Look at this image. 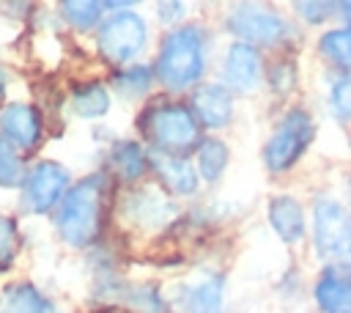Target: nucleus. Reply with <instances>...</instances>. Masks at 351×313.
Segmentation results:
<instances>
[{"label":"nucleus","mask_w":351,"mask_h":313,"mask_svg":"<svg viewBox=\"0 0 351 313\" xmlns=\"http://www.w3.org/2000/svg\"><path fill=\"white\" fill-rule=\"evenodd\" d=\"M104 192H107V176L104 173H90V176L80 178L74 187H69V192L63 195L58 214H55L58 233L66 244L88 247L90 242H96V236L101 231Z\"/></svg>","instance_id":"nucleus-1"},{"label":"nucleus","mask_w":351,"mask_h":313,"mask_svg":"<svg viewBox=\"0 0 351 313\" xmlns=\"http://www.w3.org/2000/svg\"><path fill=\"white\" fill-rule=\"evenodd\" d=\"M203 66H206L203 30L197 25H181L162 38L159 55L154 60V77L167 91H184L200 80Z\"/></svg>","instance_id":"nucleus-2"},{"label":"nucleus","mask_w":351,"mask_h":313,"mask_svg":"<svg viewBox=\"0 0 351 313\" xmlns=\"http://www.w3.org/2000/svg\"><path fill=\"white\" fill-rule=\"evenodd\" d=\"M140 129L151 143V151L184 156L200 146V124L186 104L156 102L140 115Z\"/></svg>","instance_id":"nucleus-3"},{"label":"nucleus","mask_w":351,"mask_h":313,"mask_svg":"<svg viewBox=\"0 0 351 313\" xmlns=\"http://www.w3.org/2000/svg\"><path fill=\"white\" fill-rule=\"evenodd\" d=\"M313 242L329 266H351V211L340 200L318 198L313 203Z\"/></svg>","instance_id":"nucleus-4"},{"label":"nucleus","mask_w":351,"mask_h":313,"mask_svg":"<svg viewBox=\"0 0 351 313\" xmlns=\"http://www.w3.org/2000/svg\"><path fill=\"white\" fill-rule=\"evenodd\" d=\"M313 140V118L307 110L302 107H291L280 126L271 132V137L266 140L263 146V165L271 170V173H285L291 170L302 154L307 151Z\"/></svg>","instance_id":"nucleus-5"},{"label":"nucleus","mask_w":351,"mask_h":313,"mask_svg":"<svg viewBox=\"0 0 351 313\" xmlns=\"http://www.w3.org/2000/svg\"><path fill=\"white\" fill-rule=\"evenodd\" d=\"M145 38H148L145 19L132 8H121L101 22L96 33V49L107 63H129L143 52Z\"/></svg>","instance_id":"nucleus-6"},{"label":"nucleus","mask_w":351,"mask_h":313,"mask_svg":"<svg viewBox=\"0 0 351 313\" xmlns=\"http://www.w3.org/2000/svg\"><path fill=\"white\" fill-rule=\"evenodd\" d=\"M225 25L230 36H236V41H244L252 47H274L288 38V22L274 8L255 5V3L236 5L228 14Z\"/></svg>","instance_id":"nucleus-7"},{"label":"nucleus","mask_w":351,"mask_h":313,"mask_svg":"<svg viewBox=\"0 0 351 313\" xmlns=\"http://www.w3.org/2000/svg\"><path fill=\"white\" fill-rule=\"evenodd\" d=\"M69 192V170L55 159H41L25 176V203L36 214L55 209Z\"/></svg>","instance_id":"nucleus-8"},{"label":"nucleus","mask_w":351,"mask_h":313,"mask_svg":"<svg viewBox=\"0 0 351 313\" xmlns=\"http://www.w3.org/2000/svg\"><path fill=\"white\" fill-rule=\"evenodd\" d=\"M263 77V63H261V52L252 44L244 41H233L225 52V63H222V85L239 93H250L261 85Z\"/></svg>","instance_id":"nucleus-9"},{"label":"nucleus","mask_w":351,"mask_h":313,"mask_svg":"<svg viewBox=\"0 0 351 313\" xmlns=\"http://www.w3.org/2000/svg\"><path fill=\"white\" fill-rule=\"evenodd\" d=\"M41 132H44V121L38 107L25 102H8L0 110V135L16 148H25V151L36 148L41 140Z\"/></svg>","instance_id":"nucleus-10"},{"label":"nucleus","mask_w":351,"mask_h":313,"mask_svg":"<svg viewBox=\"0 0 351 313\" xmlns=\"http://www.w3.org/2000/svg\"><path fill=\"white\" fill-rule=\"evenodd\" d=\"M189 110L206 129H222L233 118V96L222 82H200L189 96Z\"/></svg>","instance_id":"nucleus-11"},{"label":"nucleus","mask_w":351,"mask_h":313,"mask_svg":"<svg viewBox=\"0 0 351 313\" xmlns=\"http://www.w3.org/2000/svg\"><path fill=\"white\" fill-rule=\"evenodd\" d=\"M173 203L159 195L156 189L151 187H140V189H132L123 200V214L137 225V228H162L170 217H173Z\"/></svg>","instance_id":"nucleus-12"},{"label":"nucleus","mask_w":351,"mask_h":313,"mask_svg":"<svg viewBox=\"0 0 351 313\" xmlns=\"http://www.w3.org/2000/svg\"><path fill=\"white\" fill-rule=\"evenodd\" d=\"M148 167L170 195H192L197 189V167H192L186 156L148 151Z\"/></svg>","instance_id":"nucleus-13"},{"label":"nucleus","mask_w":351,"mask_h":313,"mask_svg":"<svg viewBox=\"0 0 351 313\" xmlns=\"http://www.w3.org/2000/svg\"><path fill=\"white\" fill-rule=\"evenodd\" d=\"M269 222L285 244H296L307 233L304 209L293 195H274L269 200Z\"/></svg>","instance_id":"nucleus-14"},{"label":"nucleus","mask_w":351,"mask_h":313,"mask_svg":"<svg viewBox=\"0 0 351 313\" xmlns=\"http://www.w3.org/2000/svg\"><path fill=\"white\" fill-rule=\"evenodd\" d=\"M315 305L321 313H351V275L329 266L315 283Z\"/></svg>","instance_id":"nucleus-15"},{"label":"nucleus","mask_w":351,"mask_h":313,"mask_svg":"<svg viewBox=\"0 0 351 313\" xmlns=\"http://www.w3.org/2000/svg\"><path fill=\"white\" fill-rule=\"evenodd\" d=\"M222 275L208 272L200 275L184 291V310L186 313H222Z\"/></svg>","instance_id":"nucleus-16"},{"label":"nucleus","mask_w":351,"mask_h":313,"mask_svg":"<svg viewBox=\"0 0 351 313\" xmlns=\"http://www.w3.org/2000/svg\"><path fill=\"white\" fill-rule=\"evenodd\" d=\"M0 313H58L33 283H11L0 297Z\"/></svg>","instance_id":"nucleus-17"},{"label":"nucleus","mask_w":351,"mask_h":313,"mask_svg":"<svg viewBox=\"0 0 351 313\" xmlns=\"http://www.w3.org/2000/svg\"><path fill=\"white\" fill-rule=\"evenodd\" d=\"M107 165L112 167V173L118 178L137 181L148 170V154L134 140H118V143H112V148L107 154Z\"/></svg>","instance_id":"nucleus-18"},{"label":"nucleus","mask_w":351,"mask_h":313,"mask_svg":"<svg viewBox=\"0 0 351 313\" xmlns=\"http://www.w3.org/2000/svg\"><path fill=\"white\" fill-rule=\"evenodd\" d=\"M71 110L80 118H101L110 110V91L101 82H85L71 91Z\"/></svg>","instance_id":"nucleus-19"},{"label":"nucleus","mask_w":351,"mask_h":313,"mask_svg":"<svg viewBox=\"0 0 351 313\" xmlns=\"http://www.w3.org/2000/svg\"><path fill=\"white\" fill-rule=\"evenodd\" d=\"M197 154V176L206 178V181H217L225 167H228V146L217 137H203L200 146L195 148Z\"/></svg>","instance_id":"nucleus-20"},{"label":"nucleus","mask_w":351,"mask_h":313,"mask_svg":"<svg viewBox=\"0 0 351 313\" xmlns=\"http://www.w3.org/2000/svg\"><path fill=\"white\" fill-rule=\"evenodd\" d=\"M318 49L326 60H332L335 66H340L346 74H351V25L343 27H332L326 33H321Z\"/></svg>","instance_id":"nucleus-21"},{"label":"nucleus","mask_w":351,"mask_h":313,"mask_svg":"<svg viewBox=\"0 0 351 313\" xmlns=\"http://www.w3.org/2000/svg\"><path fill=\"white\" fill-rule=\"evenodd\" d=\"M112 82H115V88H118L121 96L137 99V96H145L151 91V85H154V69H148L143 63H132L123 71H118Z\"/></svg>","instance_id":"nucleus-22"},{"label":"nucleus","mask_w":351,"mask_h":313,"mask_svg":"<svg viewBox=\"0 0 351 313\" xmlns=\"http://www.w3.org/2000/svg\"><path fill=\"white\" fill-rule=\"evenodd\" d=\"M101 11H104L101 3H88V0H66V3H60L63 19L77 30H90L101 19Z\"/></svg>","instance_id":"nucleus-23"},{"label":"nucleus","mask_w":351,"mask_h":313,"mask_svg":"<svg viewBox=\"0 0 351 313\" xmlns=\"http://www.w3.org/2000/svg\"><path fill=\"white\" fill-rule=\"evenodd\" d=\"M22 176H25V167H22L16 146L0 135V187H16Z\"/></svg>","instance_id":"nucleus-24"},{"label":"nucleus","mask_w":351,"mask_h":313,"mask_svg":"<svg viewBox=\"0 0 351 313\" xmlns=\"http://www.w3.org/2000/svg\"><path fill=\"white\" fill-rule=\"evenodd\" d=\"M329 104L337 118H351V74H343L329 88Z\"/></svg>","instance_id":"nucleus-25"},{"label":"nucleus","mask_w":351,"mask_h":313,"mask_svg":"<svg viewBox=\"0 0 351 313\" xmlns=\"http://www.w3.org/2000/svg\"><path fill=\"white\" fill-rule=\"evenodd\" d=\"M269 85L277 93H291L296 85V66L293 60H277L269 71Z\"/></svg>","instance_id":"nucleus-26"},{"label":"nucleus","mask_w":351,"mask_h":313,"mask_svg":"<svg viewBox=\"0 0 351 313\" xmlns=\"http://www.w3.org/2000/svg\"><path fill=\"white\" fill-rule=\"evenodd\" d=\"M16 255V222L0 214V269L8 266Z\"/></svg>","instance_id":"nucleus-27"},{"label":"nucleus","mask_w":351,"mask_h":313,"mask_svg":"<svg viewBox=\"0 0 351 313\" xmlns=\"http://www.w3.org/2000/svg\"><path fill=\"white\" fill-rule=\"evenodd\" d=\"M296 11H299V16L304 19V22H313V25H318V22H326L335 11H337V3H296Z\"/></svg>","instance_id":"nucleus-28"},{"label":"nucleus","mask_w":351,"mask_h":313,"mask_svg":"<svg viewBox=\"0 0 351 313\" xmlns=\"http://www.w3.org/2000/svg\"><path fill=\"white\" fill-rule=\"evenodd\" d=\"M156 8H159L162 22H176V19L181 16V11H184V5H181V3H159Z\"/></svg>","instance_id":"nucleus-29"},{"label":"nucleus","mask_w":351,"mask_h":313,"mask_svg":"<svg viewBox=\"0 0 351 313\" xmlns=\"http://www.w3.org/2000/svg\"><path fill=\"white\" fill-rule=\"evenodd\" d=\"M337 11L348 19V25H351V3H337Z\"/></svg>","instance_id":"nucleus-30"},{"label":"nucleus","mask_w":351,"mask_h":313,"mask_svg":"<svg viewBox=\"0 0 351 313\" xmlns=\"http://www.w3.org/2000/svg\"><path fill=\"white\" fill-rule=\"evenodd\" d=\"M3 91H5V71L0 69V99H3Z\"/></svg>","instance_id":"nucleus-31"},{"label":"nucleus","mask_w":351,"mask_h":313,"mask_svg":"<svg viewBox=\"0 0 351 313\" xmlns=\"http://www.w3.org/2000/svg\"><path fill=\"white\" fill-rule=\"evenodd\" d=\"M348 189H351V178H348Z\"/></svg>","instance_id":"nucleus-32"}]
</instances>
